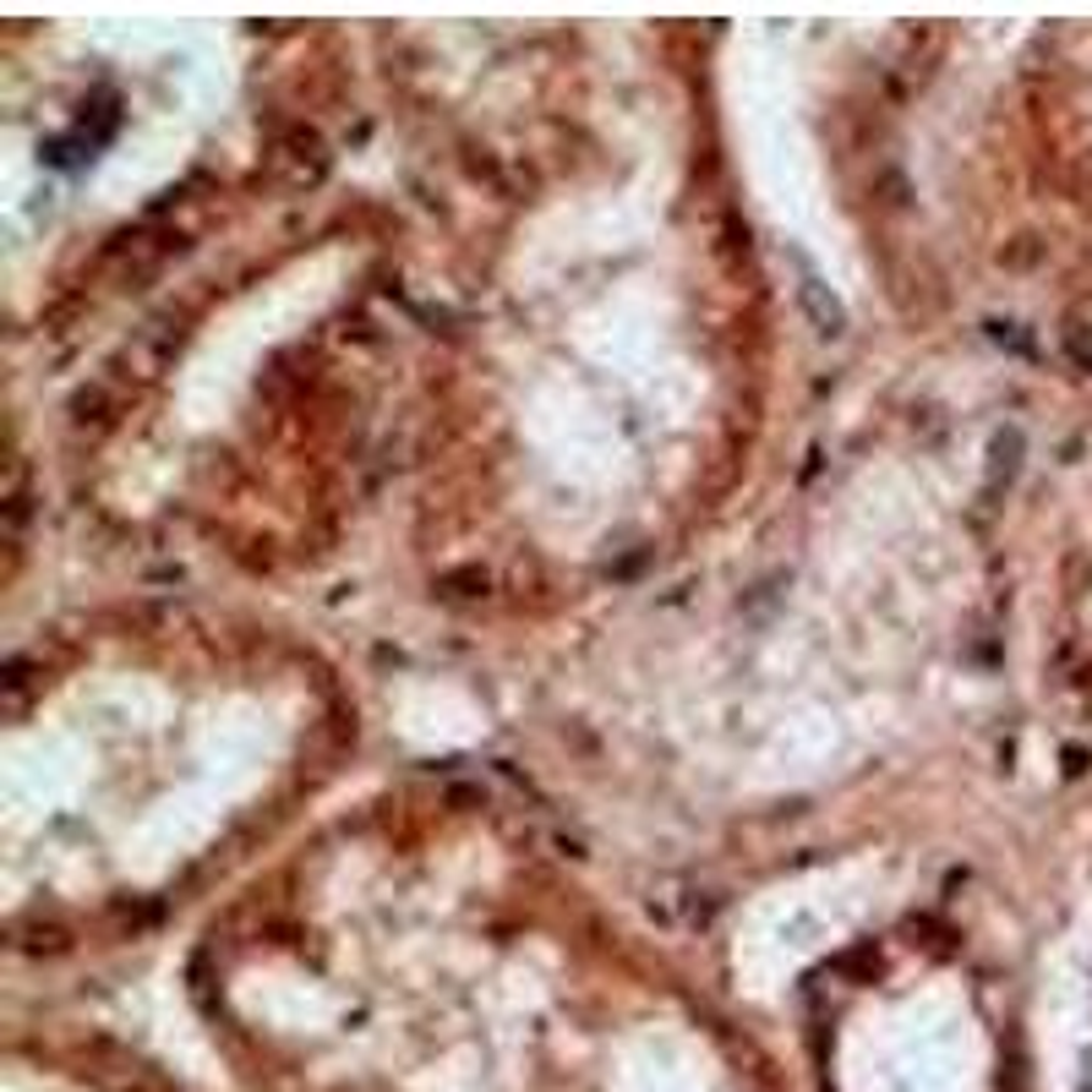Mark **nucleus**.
Masks as SVG:
<instances>
[{
  "label": "nucleus",
  "mask_w": 1092,
  "mask_h": 1092,
  "mask_svg": "<svg viewBox=\"0 0 1092 1092\" xmlns=\"http://www.w3.org/2000/svg\"><path fill=\"white\" fill-rule=\"evenodd\" d=\"M1065 345H1070L1076 367H1087V372H1092V340H1087V328H1081V322H1070V328H1065Z\"/></svg>",
  "instance_id": "f03ea898"
},
{
  "label": "nucleus",
  "mask_w": 1092,
  "mask_h": 1092,
  "mask_svg": "<svg viewBox=\"0 0 1092 1092\" xmlns=\"http://www.w3.org/2000/svg\"><path fill=\"white\" fill-rule=\"evenodd\" d=\"M274 170H279L290 186H306V181H317V176L328 170V153H322V142H317L312 132H295L290 142L274 148Z\"/></svg>",
  "instance_id": "f257e3e1"
}]
</instances>
